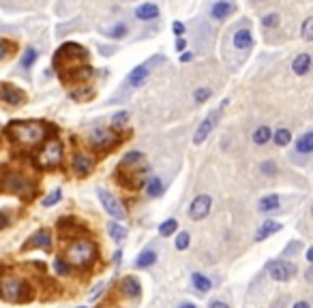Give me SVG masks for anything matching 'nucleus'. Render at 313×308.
I'll return each mask as SVG.
<instances>
[{
	"label": "nucleus",
	"instance_id": "nucleus-3",
	"mask_svg": "<svg viewBox=\"0 0 313 308\" xmlns=\"http://www.w3.org/2000/svg\"><path fill=\"white\" fill-rule=\"evenodd\" d=\"M99 257V248L92 240L88 238H80L75 242H71L67 246V253H65V261L69 266H77V268H86L90 266Z\"/></svg>",
	"mask_w": 313,
	"mask_h": 308
},
{
	"label": "nucleus",
	"instance_id": "nucleus-17",
	"mask_svg": "<svg viewBox=\"0 0 313 308\" xmlns=\"http://www.w3.org/2000/svg\"><path fill=\"white\" fill-rule=\"evenodd\" d=\"M281 229H283V225L277 223V220H264L258 231H255V242L266 240V238H270V235H275L277 231H281Z\"/></svg>",
	"mask_w": 313,
	"mask_h": 308
},
{
	"label": "nucleus",
	"instance_id": "nucleus-37",
	"mask_svg": "<svg viewBox=\"0 0 313 308\" xmlns=\"http://www.w3.org/2000/svg\"><path fill=\"white\" fill-rule=\"evenodd\" d=\"M127 118H129V113H127V111L114 113V118H112V128H114V131H118L120 126H125L127 124Z\"/></svg>",
	"mask_w": 313,
	"mask_h": 308
},
{
	"label": "nucleus",
	"instance_id": "nucleus-24",
	"mask_svg": "<svg viewBox=\"0 0 313 308\" xmlns=\"http://www.w3.org/2000/svg\"><path fill=\"white\" fill-rule=\"evenodd\" d=\"M156 263V253L155 250H144V253L138 255V259H135V268L144 270V268H151Z\"/></svg>",
	"mask_w": 313,
	"mask_h": 308
},
{
	"label": "nucleus",
	"instance_id": "nucleus-28",
	"mask_svg": "<svg viewBox=\"0 0 313 308\" xmlns=\"http://www.w3.org/2000/svg\"><path fill=\"white\" fill-rule=\"evenodd\" d=\"M108 233H110V238L114 240V242H123L125 238H127V229L123 227V225H118V223H108Z\"/></svg>",
	"mask_w": 313,
	"mask_h": 308
},
{
	"label": "nucleus",
	"instance_id": "nucleus-54",
	"mask_svg": "<svg viewBox=\"0 0 313 308\" xmlns=\"http://www.w3.org/2000/svg\"><path fill=\"white\" fill-rule=\"evenodd\" d=\"M311 214H313V205H311Z\"/></svg>",
	"mask_w": 313,
	"mask_h": 308
},
{
	"label": "nucleus",
	"instance_id": "nucleus-5",
	"mask_svg": "<svg viewBox=\"0 0 313 308\" xmlns=\"http://www.w3.org/2000/svg\"><path fill=\"white\" fill-rule=\"evenodd\" d=\"M62 161V144L58 139H49L45 141V146L39 150L37 159H34V163H37L39 169H52V167H58Z\"/></svg>",
	"mask_w": 313,
	"mask_h": 308
},
{
	"label": "nucleus",
	"instance_id": "nucleus-15",
	"mask_svg": "<svg viewBox=\"0 0 313 308\" xmlns=\"http://www.w3.org/2000/svg\"><path fill=\"white\" fill-rule=\"evenodd\" d=\"M120 293H123V296H127V298H131V300L140 298V293H142L140 281H138L135 276H125L123 281H120Z\"/></svg>",
	"mask_w": 313,
	"mask_h": 308
},
{
	"label": "nucleus",
	"instance_id": "nucleus-25",
	"mask_svg": "<svg viewBox=\"0 0 313 308\" xmlns=\"http://www.w3.org/2000/svg\"><path fill=\"white\" fill-rule=\"evenodd\" d=\"M273 139V131L266 126V124H262V126H258L253 131V144H258V146H264V144H268V141Z\"/></svg>",
	"mask_w": 313,
	"mask_h": 308
},
{
	"label": "nucleus",
	"instance_id": "nucleus-21",
	"mask_svg": "<svg viewBox=\"0 0 313 308\" xmlns=\"http://www.w3.org/2000/svg\"><path fill=\"white\" fill-rule=\"evenodd\" d=\"M135 17L142 19V21H151L159 17V6L153 4V2H146V4H140L135 9Z\"/></svg>",
	"mask_w": 313,
	"mask_h": 308
},
{
	"label": "nucleus",
	"instance_id": "nucleus-40",
	"mask_svg": "<svg viewBox=\"0 0 313 308\" xmlns=\"http://www.w3.org/2000/svg\"><path fill=\"white\" fill-rule=\"evenodd\" d=\"M108 34H110L112 39H123L125 34H127V26H125V24H116Z\"/></svg>",
	"mask_w": 313,
	"mask_h": 308
},
{
	"label": "nucleus",
	"instance_id": "nucleus-42",
	"mask_svg": "<svg viewBox=\"0 0 313 308\" xmlns=\"http://www.w3.org/2000/svg\"><path fill=\"white\" fill-rule=\"evenodd\" d=\"M260 171H262V174H266V176H273L275 171H277V165L273 161H266V163L260 165Z\"/></svg>",
	"mask_w": 313,
	"mask_h": 308
},
{
	"label": "nucleus",
	"instance_id": "nucleus-4",
	"mask_svg": "<svg viewBox=\"0 0 313 308\" xmlns=\"http://www.w3.org/2000/svg\"><path fill=\"white\" fill-rule=\"evenodd\" d=\"M2 189H6L9 193H15V195H19L22 199H30L34 195V184L28 180V178L24 174H19V171H9L6 174V178L2 180Z\"/></svg>",
	"mask_w": 313,
	"mask_h": 308
},
{
	"label": "nucleus",
	"instance_id": "nucleus-35",
	"mask_svg": "<svg viewBox=\"0 0 313 308\" xmlns=\"http://www.w3.org/2000/svg\"><path fill=\"white\" fill-rule=\"evenodd\" d=\"M301 248H303V242L301 240H294V242H290V244L286 246V250L281 253V259H286V257L290 255H296V253H301Z\"/></svg>",
	"mask_w": 313,
	"mask_h": 308
},
{
	"label": "nucleus",
	"instance_id": "nucleus-1",
	"mask_svg": "<svg viewBox=\"0 0 313 308\" xmlns=\"http://www.w3.org/2000/svg\"><path fill=\"white\" fill-rule=\"evenodd\" d=\"M4 135L13 144L30 148V146H37L45 137V126L41 122H30V120H13L11 124H6Z\"/></svg>",
	"mask_w": 313,
	"mask_h": 308
},
{
	"label": "nucleus",
	"instance_id": "nucleus-31",
	"mask_svg": "<svg viewBox=\"0 0 313 308\" xmlns=\"http://www.w3.org/2000/svg\"><path fill=\"white\" fill-rule=\"evenodd\" d=\"M37 56H39L37 49L28 47L26 52H24V56H22V60H19V67H22V69H30L32 64H34V60H37Z\"/></svg>",
	"mask_w": 313,
	"mask_h": 308
},
{
	"label": "nucleus",
	"instance_id": "nucleus-44",
	"mask_svg": "<svg viewBox=\"0 0 313 308\" xmlns=\"http://www.w3.org/2000/svg\"><path fill=\"white\" fill-rule=\"evenodd\" d=\"M6 227H9V214L0 210V231H2V229H6Z\"/></svg>",
	"mask_w": 313,
	"mask_h": 308
},
{
	"label": "nucleus",
	"instance_id": "nucleus-13",
	"mask_svg": "<svg viewBox=\"0 0 313 308\" xmlns=\"http://www.w3.org/2000/svg\"><path fill=\"white\" fill-rule=\"evenodd\" d=\"M52 233H49V229H39L37 233L30 235V240L26 242L22 246V250H30V248H43V250H49L52 248Z\"/></svg>",
	"mask_w": 313,
	"mask_h": 308
},
{
	"label": "nucleus",
	"instance_id": "nucleus-26",
	"mask_svg": "<svg viewBox=\"0 0 313 308\" xmlns=\"http://www.w3.org/2000/svg\"><path fill=\"white\" fill-rule=\"evenodd\" d=\"M277 207H279V195H266V197L260 199L258 210L260 212H273Z\"/></svg>",
	"mask_w": 313,
	"mask_h": 308
},
{
	"label": "nucleus",
	"instance_id": "nucleus-52",
	"mask_svg": "<svg viewBox=\"0 0 313 308\" xmlns=\"http://www.w3.org/2000/svg\"><path fill=\"white\" fill-rule=\"evenodd\" d=\"M307 261H309V263H313V246L307 250Z\"/></svg>",
	"mask_w": 313,
	"mask_h": 308
},
{
	"label": "nucleus",
	"instance_id": "nucleus-47",
	"mask_svg": "<svg viewBox=\"0 0 313 308\" xmlns=\"http://www.w3.org/2000/svg\"><path fill=\"white\" fill-rule=\"evenodd\" d=\"M172 30H174L176 34H182V32H184V26L180 24V21H174V24H172Z\"/></svg>",
	"mask_w": 313,
	"mask_h": 308
},
{
	"label": "nucleus",
	"instance_id": "nucleus-39",
	"mask_svg": "<svg viewBox=\"0 0 313 308\" xmlns=\"http://www.w3.org/2000/svg\"><path fill=\"white\" fill-rule=\"evenodd\" d=\"M189 233L187 231H180L178 235H176V248L178 250H187L189 248Z\"/></svg>",
	"mask_w": 313,
	"mask_h": 308
},
{
	"label": "nucleus",
	"instance_id": "nucleus-41",
	"mask_svg": "<svg viewBox=\"0 0 313 308\" xmlns=\"http://www.w3.org/2000/svg\"><path fill=\"white\" fill-rule=\"evenodd\" d=\"M262 24H264L266 28H275L277 24H279V15H277V13H268V15L262 17Z\"/></svg>",
	"mask_w": 313,
	"mask_h": 308
},
{
	"label": "nucleus",
	"instance_id": "nucleus-33",
	"mask_svg": "<svg viewBox=\"0 0 313 308\" xmlns=\"http://www.w3.org/2000/svg\"><path fill=\"white\" fill-rule=\"evenodd\" d=\"M54 272L56 274H60V276H67V274H71V266L62 259V257H58V259L54 261Z\"/></svg>",
	"mask_w": 313,
	"mask_h": 308
},
{
	"label": "nucleus",
	"instance_id": "nucleus-30",
	"mask_svg": "<svg viewBox=\"0 0 313 308\" xmlns=\"http://www.w3.org/2000/svg\"><path fill=\"white\" fill-rule=\"evenodd\" d=\"M178 229V220L176 218H167L159 225V235L161 238H167V235H174V231Z\"/></svg>",
	"mask_w": 313,
	"mask_h": 308
},
{
	"label": "nucleus",
	"instance_id": "nucleus-38",
	"mask_svg": "<svg viewBox=\"0 0 313 308\" xmlns=\"http://www.w3.org/2000/svg\"><path fill=\"white\" fill-rule=\"evenodd\" d=\"M301 34H303V39H305V41H313V17H307V19H305Z\"/></svg>",
	"mask_w": 313,
	"mask_h": 308
},
{
	"label": "nucleus",
	"instance_id": "nucleus-48",
	"mask_svg": "<svg viewBox=\"0 0 313 308\" xmlns=\"http://www.w3.org/2000/svg\"><path fill=\"white\" fill-rule=\"evenodd\" d=\"M305 281H307V283H313V263L309 266V270L305 272Z\"/></svg>",
	"mask_w": 313,
	"mask_h": 308
},
{
	"label": "nucleus",
	"instance_id": "nucleus-9",
	"mask_svg": "<svg viewBox=\"0 0 313 308\" xmlns=\"http://www.w3.org/2000/svg\"><path fill=\"white\" fill-rule=\"evenodd\" d=\"M97 195H99V202H101L103 210L108 212L110 216H114V218H127V210H125V205L120 204L118 199L114 197L110 191H105V189H97Z\"/></svg>",
	"mask_w": 313,
	"mask_h": 308
},
{
	"label": "nucleus",
	"instance_id": "nucleus-46",
	"mask_svg": "<svg viewBox=\"0 0 313 308\" xmlns=\"http://www.w3.org/2000/svg\"><path fill=\"white\" fill-rule=\"evenodd\" d=\"M208 308H230L225 302H221V300H212V302L208 304Z\"/></svg>",
	"mask_w": 313,
	"mask_h": 308
},
{
	"label": "nucleus",
	"instance_id": "nucleus-7",
	"mask_svg": "<svg viewBox=\"0 0 313 308\" xmlns=\"http://www.w3.org/2000/svg\"><path fill=\"white\" fill-rule=\"evenodd\" d=\"M225 105H227V99H225V101H221V105H219L215 111H210L208 116L204 118V122H202L200 126H197V131H195L193 144H197V146L204 144L206 137H208V135H210L212 131H215V126L219 124V118H221V113H223V109H225Z\"/></svg>",
	"mask_w": 313,
	"mask_h": 308
},
{
	"label": "nucleus",
	"instance_id": "nucleus-18",
	"mask_svg": "<svg viewBox=\"0 0 313 308\" xmlns=\"http://www.w3.org/2000/svg\"><path fill=\"white\" fill-rule=\"evenodd\" d=\"M151 75V69H148V64H140V67H135L129 77H127V84L131 86V88H138V86H142L146 82V77Z\"/></svg>",
	"mask_w": 313,
	"mask_h": 308
},
{
	"label": "nucleus",
	"instance_id": "nucleus-27",
	"mask_svg": "<svg viewBox=\"0 0 313 308\" xmlns=\"http://www.w3.org/2000/svg\"><path fill=\"white\" fill-rule=\"evenodd\" d=\"M146 193L148 197H161L163 195V180L161 178H151L146 182Z\"/></svg>",
	"mask_w": 313,
	"mask_h": 308
},
{
	"label": "nucleus",
	"instance_id": "nucleus-45",
	"mask_svg": "<svg viewBox=\"0 0 313 308\" xmlns=\"http://www.w3.org/2000/svg\"><path fill=\"white\" fill-rule=\"evenodd\" d=\"M11 47V43H6V41H0V60L6 56V49Z\"/></svg>",
	"mask_w": 313,
	"mask_h": 308
},
{
	"label": "nucleus",
	"instance_id": "nucleus-34",
	"mask_svg": "<svg viewBox=\"0 0 313 308\" xmlns=\"http://www.w3.org/2000/svg\"><path fill=\"white\" fill-rule=\"evenodd\" d=\"M193 97H195V103H206V101H208V99L212 97V90L206 88V86H202V88H195Z\"/></svg>",
	"mask_w": 313,
	"mask_h": 308
},
{
	"label": "nucleus",
	"instance_id": "nucleus-32",
	"mask_svg": "<svg viewBox=\"0 0 313 308\" xmlns=\"http://www.w3.org/2000/svg\"><path fill=\"white\" fill-rule=\"evenodd\" d=\"M273 141L277 146H288L292 141V133L288 131V128H279L275 135H273Z\"/></svg>",
	"mask_w": 313,
	"mask_h": 308
},
{
	"label": "nucleus",
	"instance_id": "nucleus-53",
	"mask_svg": "<svg viewBox=\"0 0 313 308\" xmlns=\"http://www.w3.org/2000/svg\"><path fill=\"white\" fill-rule=\"evenodd\" d=\"M178 308H197L195 304H191V302H184V304H180Z\"/></svg>",
	"mask_w": 313,
	"mask_h": 308
},
{
	"label": "nucleus",
	"instance_id": "nucleus-50",
	"mask_svg": "<svg viewBox=\"0 0 313 308\" xmlns=\"http://www.w3.org/2000/svg\"><path fill=\"white\" fill-rule=\"evenodd\" d=\"M292 308H311V304H309V302H296Z\"/></svg>",
	"mask_w": 313,
	"mask_h": 308
},
{
	"label": "nucleus",
	"instance_id": "nucleus-43",
	"mask_svg": "<svg viewBox=\"0 0 313 308\" xmlns=\"http://www.w3.org/2000/svg\"><path fill=\"white\" fill-rule=\"evenodd\" d=\"M105 287H108V283H99L97 287H95V291L90 293V302H95V300H97V298L103 293V289H105Z\"/></svg>",
	"mask_w": 313,
	"mask_h": 308
},
{
	"label": "nucleus",
	"instance_id": "nucleus-14",
	"mask_svg": "<svg viewBox=\"0 0 313 308\" xmlns=\"http://www.w3.org/2000/svg\"><path fill=\"white\" fill-rule=\"evenodd\" d=\"M71 165H73V171L77 176H88L92 167H95V163H92V159L88 154H82V152H75L73 154V161H71Z\"/></svg>",
	"mask_w": 313,
	"mask_h": 308
},
{
	"label": "nucleus",
	"instance_id": "nucleus-11",
	"mask_svg": "<svg viewBox=\"0 0 313 308\" xmlns=\"http://www.w3.org/2000/svg\"><path fill=\"white\" fill-rule=\"evenodd\" d=\"M210 207H212V199L208 195H197L189 205V218L191 220L206 218L210 214Z\"/></svg>",
	"mask_w": 313,
	"mask_h": 308
},
{
	"label": "nucleus",
	"instance_id": "nucleus-19",
	"mask_svg": "<svg viewBox=\"0 0 313 308\" xmlns=\"http://www.w3.org/2000/svg\"><path fill=\"white\" fill-rule=\"evenodd\" d=\"M232 11H234V4L230 2V0H217V2H212V6H210V17L225 19Z\"/></svg>",
	"mask_w": 313,
	"mask_h": 308
},
{
	"label": "nucleus",
	"instance_id": "nucleus-51",
	"mask_svg": "<svg viewBox=\"0 0 313 308\" xmlns=\"http://www.w3.org/2000/svg\"><path fill=\"white\" fill-rule=\"evenodd\" d=\"M180 60H182V62H189V60H193V54H182V56H180Z\"/></svg>",
	"mask_w": 313,
	"mask_h": 308
},
{
	"label": "nucleus",
	"instance_id": "nucleus-22",
	"mask_svg": "<svg viewBox=\"0 0 313 308\" xmlns=\"http://www.w3.org/2000/svg\"><path fill=\"white\" fill-rule=\"evenodd\" d=\"M292 69H294L296 75H305L311 69V56L309 54H298L294 62H292Z\"/></svg>",
	"mask_w": 313,
	"mask_h": 308
},
{
	"label": "nucleus",
	"instance_id": "nucleus-23",
	"mask_svg": "<svg viewBox=\"0 0 313 308\" xmlns=\"http://www.w3.org/2000/svg\"><path fill=\"white\" fill-rule=\"evenodd\" d=\"M191 283H193V287L200 293H208L212 289V281L208 276L200 274V272H193V274H191Z\"/></svg>",
	"mask_w": 313,
	"mask_h": 308
},
{
	"label": "nucleus",
	"instance_id": "nucleus-36",
	"mask_svg": "<svg viewBox=\"0 0 313 308\" xmlns=\"http://www.w3.org/2000/svg\"><path fill=\"white\" fill-rule=\"evenodd\" d=\"M60 197H62V191H60V189H54V191L43 199V207H52V205H56V204L60 202Z\"/></svg>",
	"mask_w": 313,
	"mask_h": 308
},
{
	"label": "nucleus",
	"instance_id": "nucleus-6",
	"mask_svg": "<svg viewBox=\"0 0 313 308\" xmlns=\"http://www.w3.org/2000/svg\"><path fill=\"white\" fill-rule=\"evenodd\" d=\"M266 272L268 276L277 283H288L294 278L296 274V263H292L288 259H273L266 263Z\"/></svg>",
	"mask_w": 313,
	"mask_h": 308
},
{
	"label": "nucleus",
	"instance_id": "nucleus-12",
	"mask_svg": "<svg viewBox=\"0 0 313 308\" xmlns=\"http://www.w3.org/2000/svg\"><path fill=\"white\" fill-rule=\"evenodd\" d=\"M0 101L11 105V107L24 105L26 103V92L15 88V86H11V84H0Z\"/></svg>",
	"mask_w": 313,
	"mask_h": 308
},
{
	"label": "nucleus",
	"instance_id": "nucleus-10",
	"mask_svg": "<svg viewBox=\"0 0 313 308\" xmlns=\"http://www.w3.org/2000/svg\"><path fill=\"white\" fill-rule=\"evenodd\" d=\"M56 229L60 233V240H80V235L86 233V225H82V220L75 218H60L56 223Z\"/></svg>",
	"mask_w": 313,
	"mask_h": 308
},
{
	"label": "nucleus",
	"instance_id": "nucleus-49",
	"mask_svg": "<svg viewBox=\"0 0 313 308\" xmlns=\"http://www.w3.org/2000/svg\"><path fill=\"white\" fill-rule=\"evenodd\" d=\"M184 47H187V43H184V39H178V41H176V49H178V52H182Z\"/></svg>",
	"mask_w": 313,
	"mask_h": 308
},
{
	"label": "nucleus",
	"instance_id": "nucleus-2",
	"mask_svg": "<svg viewBox=\"0 0 313 308\" xmlns=\"http://www.w3.org/2000/svg\"><path fill=\"white\" fill-rule=\"evenodd\" d=\"M0 298L13 304H24L30 302L34 298V289L28 285L24 278L13 276V274H2L0 276Z\"/></svg>",
	"mask_w": 313,
	"mask_h": 308
},
{
	"label": "nucleus",
	"instance_id": "nucleus-20",
	"mask_svg": "<svg viewBox=\"0 0 313 308\" xmlns=\"http://www.w3.org/2000/svg\"><path fill=\"white\" fill-rule=\"evenodd\" d=\"M294 152L296 154H311L313 152V131L303 133L294 144Z\"/></svg>",
	"mask_w": 313,
	"mask_h": 308
},
{
	"label": "nucleus",
	"instance_id": "nucleus-55",
	"mask_svg": "<svg viewBox=\"0 0 313 308\" xmlns=\"http://www.w3.org/2000/svg\"><path fill=\"white\" fill-rule=\"evenodd\" d=\"M80 308H84V306H80Z\"/></svg>",
	"mask_w": 313,
	"mask_h": 308
},
{
	"label": "nucleus",
	"instance_id": "nucleus-16",
	"mask_svg": "<svg viewBox=\"0 0 313 308\" xmlns=\"http://www.w3.org/2000/svg\"><path fill=\"white\" fill-rule=\"evenodd\" d=\"M232 43H234V47H236V49H240V52L251 49L253 47V34H251V30H249V28H240V30H236V32H234Z\"/></svg>",
	"mask_w": 313,
	"mask_h": 308
},
{
	"label": "nucleus",
	"instance_id": "nucleus-29",
	"mask_svg": "<svg viewBox=\"0 0 313 308\" xmlns=\"http://www.w3.org/2000/svg\"><path fill=\"white\" fill-rule=\"evenodd\" d=\"M142 159H144V154H142V152H138V150H131V152H127V154L123 156V161H120L118 169H123V167H131V165L140 163Z\"/></svg>",
	"mask_w": 313,
	"mask_h": 308
},
{
	"label": "nucleus",
	"instance_id": "nucleus-8",
	"mask_svg": "<svg viewBox=\"0 0 313 308\" xmlns=\"http://www.w3.org/2000/svg\"><path fill=\"white\" fill-rule=\"evenodd\" d=\"M88 144L95 150H99V152H108V150H112L118 144V137L108 128H97V131L88 135Z\"/></svg>",
	"mask_w": 313,
	"mask_h": 308
}]
</instances>
